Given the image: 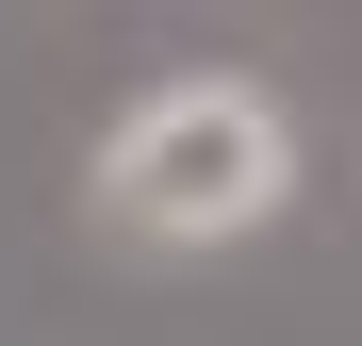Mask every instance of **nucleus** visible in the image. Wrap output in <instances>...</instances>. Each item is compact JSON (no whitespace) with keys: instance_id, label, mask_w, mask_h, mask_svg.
Returning <instances> with one entry per match:
<instances>
[{"instance_id":"1","label":"nucleus","mask_w":362,"mask_h":346,"mask_svg":"<svg viewBox=\"0 0 362 346\" xmlns=\"http://www.w3.org/2000/svg\"><path fill=\"white\" fill-rule=\"evenodd\" d=\"M83 198H99L115 248H247V231L296 198V132H280L264 83L198 67V83H148V99L99 132Z\"/></svg>"}]
</instances>
